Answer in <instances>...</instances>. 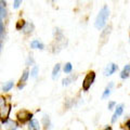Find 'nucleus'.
Masks as SVG:
<instances>
[{
	"label": "nucleus",
	"mask_w": 130,
	"mask_h": 130,
	"mask_svg": "<svg viewBox=\"0 0 130 130\" xmlns=\"http://www.w3.org/2000/svg\"><path fill=\"white\" fill-rule=\"evenodd\" d=\"M109 18V9L107 6H103L102 9L99 11V13L96 15L95 22H94V26L96 29H102L103 27L106 25V22Z\"/></svg>",
	"instance_id": "nucleus-1"
},
{
	"label": "nucleus",
	"mask_w": 130,
	"mask_h": 130,
	"mask_svg": "<svg viewBox=\"0 0 130 130\" xmlns=\"http://www.w3.org/2000/svg\"><path fill=\"white\" fill-rule=\"evenodd\" d=\"M34 118V114L27 109H21L16 113V121L20 125H24Z\"/></svg>",
	"instance_id": "nucleus-2"
},
{
	"label": "nucleus",
	"mask_w": 130,
	"mask_h": 130,
	"mask_svg": "<svg viewBox=\"0 0 130 130\" xmlns=\"http://www.w3.org/2000/svg\"><path fill=\"white\" fill-rule=\"evenodd\" d=\"M94 79H95V73L94 72H89L88 74L85 76V78L83 80V90L85 92H87L89 89L91 88L92 84L94 83Z\"/></svg>",
	"instance_id": "nucleus-3"
},
{
	"label": "nucleus",
	"mask_w": 130,
	"mask_h": 130,
	"mask_svg": "<svg viewBox=\"0 0 130 130\" xmlns=\"http://www.w3.org/2000/svg\"><path fill=\"white\" fill-rule=\"evenodd\" d=\"M118 70V65H116L115 63H111L108 64L104 70V76H111Z\"/></svg>",
	"instance_id": "nucleus-4"
},
{
	"label": "nucleus",
	"mask_w": 130,
	"mask_h": 130,
	"mask_svg": "<svg viewBox=\"0 0 130 130\" xmlns=\"http://www.w3.org/2000/svg\"><path fill=\"white\" fill-rule=\"evenodd\" d=\"M124 107H125V105L121 103V104H118L117 105V107H116V109H115V113H114V115L112 116V123L114 124L116 121V119L118 118V117L123 114V112H124Z\"/></svg>",
	"instance_id": "nucleus-5"
},
{
	"label": "nucleus",
	"mask_w": 130,
	"mask_h": 130,
	"mask_svg": "<svg viewBox=\"0 0 130 130\" xmlns=\"http://www.w3.org/2000/svg\"><path fill=\"white\" fill-rule=\"evenodd\" d=\"M111 30H112V26H106L104 28V30L102 31V34H101V40H102V43H105L107 41V39L109 37V34H111Z\"/></svg>",
	"instance_id": "nucleus-6"
},
{
	"label": "nucleus",
	"mask_w": 130,
	"mask_h": 130,
	"mask_svg": "<svg viewBox=\"0 0 130 130\" xmlns=\"http://www.w3.org/2000/svg\"><path fill=\"white\" fill-rule=\"evenodd\" d=\"M28 130H40L39 121L35 118H32L30 121H28Z\"/></svg>",
	"instance_id": "nucleus-7"
},
{
	"label": "nucleus",
	"mask_w": 130,
	"mask_h": 130,
	"mask_svg": "<svg viewBox=\"0 0 130 130\" xmlns=\"http://www.w3.org/2000/svg\"><path fill=\"white\" fill-rule=\"evenodd\" d=\"M30 48L31 49H40V50H43V49H44V44L41 41H39L38 39H34L30 42Z\"/></svg>",
	"instance_id": "nucleus-8"
},
{
	"label": "nucleus",
	"mask_w": 130,
	"mask_h": 130,
	"mask_svg": "<svg viewBox=\"0 0 130 130\" xmlns=\"http://www.w3.org/2000/svg\"><path fill=\"white\" fill-rule=\"evenodd\" d=\"M34 24L32 23H26L25 24V26L23 27V29H22V32L23 34H25V35H28V34H31L32 30H34Z\"/></svg>",
	"instance_id": "nucleus-9"
},
{
	"label": "nucleus",
	"mask_w": 130,
	"mask_h": 130,
	"mask_svg": "<svg viewBox=\"0 0 130 130\" xmlns=\"http://www.w3.org/2000/svg\"><path fill=\"white\" fill-rule=\"evenodd\" d=\"M129 76H130V64H127V65H125L124 70L120 73V78L121 79H127Z\"/></svg>",
	"instance_id": "nucleus-10"
},
{
	"label": "nucleus",
	"mask_w": 130,
	"mask_h": 130,
	"mask_svg": "<svg viewBox=\"0 0 130 130\" xmlns=\"http://www.w3.org/2000/svg\"><path fill=\"white\" fill-rule=\"evenodd\" d=\"M19 125H20V124L18 123V121H15V120H10V119L8 120L7 124H6V126L8 127V129H9V130H16V129L20 127Z\"/></svg>",
	"instance_id": "nucleus-11"
},
{
	"label": "nucleus",
	"mask_w": 130,
	"mask_h": 130,
	"mask_svg": "<svg viewBox=\"0 0 130 130\" xmlns=\"http://www.w3.org/2000/svg\"><path fill=\"white\" fill-rule=\"evenodd\" d=\"M41 121H42V125H43V130H49L50 129L51 121H50V118H49L48 115H43Z\"/></svg>",
	"instance_id": "nucleus-12"
},
{
	"label": "nucleus",
	"mask_w": 130,
	"mask_h": 130,
	"mask_svg": "<svg viewBox=\"0 0 130 130\" xmlns=\"http://www.w3.org/2000/svg\"><path fill=\"white\" fill-rule=\"evenodd\" d=\"M14 86V81L13 80H9L7 81V83H5V85L2 86V91L3 92H9L12 88H13Z\"/></svg>",
	"instance_id": "nucleus-13"
},
{
	"label": "nucleus",
	"mask_w": 130,
	"mask_h": 130,
	"mask_svg": "<svg viewBox=\"0 0 130 130\" xmlns=\"http://www.w3.org/2000/svg\"><path fill=\"white\" fill-rule=\"evenodd\" d=\"M60 70H61V64H55L54 65V67H53V70H52V79H56L58 78V76H59V73H60Z\"/></svg>",
	"instance_id": "nucleus-14"
},
{
	"label": "nucleus",
	"mask_w": 130,
	"mask_h": 130,
	"mask_svg": "<svg viewBox=\"0 0 130 130\" xmlns=\"http://www.w3.org/2000/svg\"><path fill=\"white\" fill-rule=\"evenodd\" d=\"M29 74H30V72L28 68H25L23 72V74L21 76V78H20V83H26L27 79H28V77H29Z\"/></svg>",
	"instance_id": "nucleus-15"
},
{
	"label": "nucleus",
	"mask_w": 130,
	"mask_h": 130,
	"mask_svg": "<svg viewBox=\"0 0 130 130\" xmlns=\"http://www.w3.org/2000/svg\"><path fill=\"white\" fill-rule=\"evenodd\" d=\"M8 16V12L6 9V6H3L2 3H0V19H6Z\"/></svg>",
	"instance_id": "nucleus-16"
},
{
	"label": "nucleus",
	"mask_w": 130,
	"mask_h": 130,
	"mask_svg": "<svg viewBox=\"0 0 130 130\" xmlns=\"http://www.w3.org/2000/svg\"><path fill=\"white\" fill-rule=\"evenodd\" d=\"M77 78V77L75 76H71V77H67V78H64L63 80H62V85L63 86H68V85H70L71 83H73V81H74L75 79Z\"/></svg>",
	"instance_id": "nucleus-17"
},
{
	"label": "nucleus",
	"mask_w": 130,
	"mask_h": 130,
	"mask_svg": "<svg viewBox=\"0 0 130 130\" xmlns=\"http://www.w3.org/2000/svg\"><path fill=\"white\" fill-rule=\"evenodd\" d=\"M63 71H64L65 74H70V73H72V71H73V65H72V63L71 62H67L66 64L64 65Z\"/></svg>",
	"instance_id": "nucleus-18"
},
{
	"label": "nucleus",
	"mask_w": 130,
	"mask_h": 130,
	"mask_svg": "<svg viewBox=\"0 0 130 130\" xmlns=\"http://www.w3.org/2000/svg\"><path fill=\"white\" fill-rule=\"evenodd\" d=\"M38 73H39V67L37 66V65H34L30 71V76L32 77V78H36V77L38 76Z\"/></svg>",
	"instance_id": "nucleus-19"
},
{
	"label": "nucleus",
	"mask_w": 130,
	"mask_h": 130,
	"mask_svg": "<svg viewBox=\"0 0 130 130\" xmlns=\"http://www.w3.org/2000/svg\"><path fill=\"white\" fill-rule=\"evenodd\" d=\"M25 24H26V22L24 21V20H20V21H18V23H16V25H15L16 29L22 30V29H23V27L25 26Z\"/></svg>",
	"instance_id": "nucleus-20"
},
{
	"label": "nucleus",
	"mask_w": 130,
	"mask_h": 130,
	"mask_svg": "<svg viewBox=\"0 0 130 130\" xmlns=\"http://www.w3.org/2000/svg\"><path fill=\"white\" fill-rule=\"evenodd\" d=\"M26 65H27V66H30V65H35V60H34V56H32V54L28 55V58H27V60H26Z\"/></svg>",
	"instance_id": "nucleus-21"
},
{
	"label": "nucleus",
	"mask_w": 130,
	"mask_h": 130,
	"mask_svg": "<svg viewBox=\"0 0 130 130\" xmlns=\"http://www.w3.org/2000/svg\"><path fill=\"white\" fill-rule=\"evenodd\" d=\"M3 36H5V24H3L2 20L0 19V38L3 39Z\"/></svg>",
	"instance_id": "nucleus-22"
},
{
	"label": "nucleus",
	"mask_w": 130,
	"mask_h": 130,
	"mask_svg": "<svg viewBox=\"0 0 130 130\" xmlns=\"http://www.w3.org/2000/svg\"><path fill=\"white\" fill-rule=\"evenodd\" d=\"M109 94H111V88L106 87V88H105V90H104V92H103V94H102V99L103 100L106 99V98L109 96Z\"/></svg>",
	"instance_id": "nucleus-23"
},
{
	"label": "nucleus",
	"mask_w": 130,
	"mask_h": 130,
	"mask_svg": "<svg viewBox=\"0 0 130 130\" xmlns=\"http://www.w3.org/2000/svg\"><path fill=\"white\" fill-rule=\"evenodd\" d=\"M7 104V98L5 95H0V109Z\"/></svg>",
	"instance_id": "nucleus-24"
},
{
	"label": "nucleus",
	"mask_w": 130,
	"mask_h": 130,
	"mask_svg": "<svg viewBox=\"0 0 130 130\" xmlns=\"http://www.w3.org/2000/svg\"><path fill=\"white\" fill-rule=\"evenodd\" d=\"M21 2H22V0H14V2H13L14 9H19V7L21 6Z\"/></svg>",
	"instance_id": "nucleus-25"
},
{
	"label": "nucleus",
	"mask_w": 130,
	"mask_h": 130,
	"mask_svg": "<svg viewBox=\"0 0 130 130\" xmlns=\"http://www.w3.org/2000/svg\"><path fill=\"white\" fill-rule=\"evenodd\" d=\"M116 106V102L115 101H111V102H108V105H107V108L111 111V109H113L114 107Z\"/></svg>",
	"instance_id": "nucleus-26"
},
{
	"label": "nucleus",
	"mask_w": 130,
	"mask_h": 130,
	"mask_svg": "<svg viewBox=\"0 0 130 130\" xmlns=\"http://www.w3.org/2000/svg\"><path fill=\"white\" fill-rule=\"evenodd\" d=\"M124 126H125V127H124L125 130H130V119H128L127 121H126Z\"/></svg>",
	"instance_id": "nucleus-27"
},
{
	"label": "nucleus",
	"mask_w": 130,
	"mask_h": 130,
	"mask_svg": "<svg viewBox=\"0 0 130 130\" xmlns=\"http://www.w3.org/2000/svg\"><path fill=\"white\" fill-rule=\"evenodd\" d=\"M25 85H26V83H19V85H18V89H19V90H22V89L25 87Z\"/></svg>",
	"instance_id": "nucleus-28"
},
{
	"label": "nucleus",
	"mask_w": 130,
	"mask_h": 130,
	"mask_svg": "<svg viewBox=\"0 0 130 130\" xmlns=\"http://www.w3.org/2000/svg\"><path fill=\"white\" fill-rule=\"evenodd\" d=\"M103 130H113V129H112V127H111V126H106V127H105Z\"/></svg>",
	"instance_id": "nucleus-29"
},
{
	"label": "nucleus",
	"mask_w": 130,
	"mask_h": 130,
	"mask_svg": "<svg viewBox=\"0 0 130 130\" xmlns=\"http://www.w3.org/2000/svg\"><path fill=\"white\" fill-rule=\"evenodd\" d=\"M0 3H2L3 6H7V1H6V0H0Z\"/></svg>",
	"instance_id": "nucleus-30"
},
{
	"label": "nucleus",
	"mask_w": 130,
	"mask_h": 130,
	"mask_svg": "<svg viewBox=\"0 0 130 130\" xmlns=\"http://www.w3.org/2000/svg\"><path fill=\"white\" fill-rule=\"evenodd\" d=\"M2 40L3 39L0 38V52H1V49H2Z\"/></svg>",
	"instance_id": "nucleus-31"
},
{
	"label": "nucleus",
	"mask_w": 130,
	"mask_h": 130,
	"mask_svg": "<svg viewBox=\"0 0 130 130\" xmlns=\"http://www.w3.org/2000/svg\"><path fill=\"white\" fill-rule=\"evenodd\" d=\"M1 127H2V126H1V123H0V130H1Z\"/></svg>",
	"instance_id": "nucleus-32"
}]
</instances>
